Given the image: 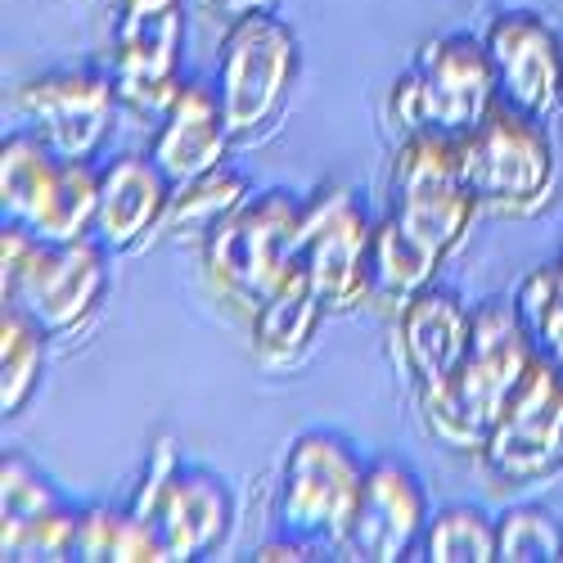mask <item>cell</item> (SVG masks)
<instances>
[{
  "label": "cell",
  "mask_w": 563,
  "mask_h": 563,
  "mask_svg": "<svg viewBox=\"0 0 563 563\" xmlns=\"http://www.w3.org/2000/svg\"><path fill=\"white\" fill-rule=\"evenodd\" d=\"M532 356H537V343L519 316V302H505V298L483 302L474 311V334H468V347L451 369V379L424 397H415L429 438L455 455H478L496 429L505 401L528 374Z\"/></svg>",
  "instance_id": "cell-1"
},
{
  "label": "cell",
  "mask_w": 563,
  "mask_h": 563,
  "mask_svg": "<svg viewBox=\"0 0 563 563\" xmlns=\"http://www.w3.org/2000/svg\"><path fill=\"white\" fill-rule=\"evenodd\" d=\"M104 289L109 262L96 234L73 244H45L27 225H0V302L27 311L51 339L81 330Z\"/></svg>",
  "instance_id": "cell-2"
},
{
  "label": "cell",
  "mask_w": 563,
  "mask_h": 563,
  "mask_svg": "<svg viewBox=\"0 0 563 563\" xmlns=\"http://www.w3.org/2000/svg\"><path fill=\"white\" fill-rule=\"evenodd\" d=\"M302 203L307 199H298L294 190L249 195L199 244L208 289L217 294V302L230 316H240L244 324L253 320V311L271 298V289L294 266V240H298V225H302Z\"/></svg>",
  "instance_id": "cell-3"
},
{
  "label": "cell",
  "mask_w": 563,
  "mask_h": 563,
  "mask_svg": "<svg viewBox=\"0 0 563 563\" xmlns=\"http://www.w3.org/2000/svg\"><path fill=\"white\" fill-rule=\"evenodd\" d=\"M500 104L496 68L478 36H429L415 64L393 81L388 118L397 135H446L464 140Z\"/></svg>",
  "instance_id": "cell-4"
},
{
  "label": "cell",
  "mask_w": 563,
  "mask_h": 563,
  "mask_svg": "<svg viewBox=\"0 0 563 563\" xmlns=\"http://www.w3.org/2000/svg\"><path fill=\"white\" fill-rule=\"evenodd\" d=\"M460 145V172L474 190L483 212L496 217H532L545 208L554 190V145L541 118L496 104L478 131H468Z\"/></svg>",
  "instance_id": "cell-5"
},
{
  "label": "cell",
  "mask_w": 563,
  "mask_h": 563,
  "mask_svg": "<svg viewBox=\"0 0 563 563\" xmlns=\"http://www.w3.org/2000/svg\"><path fill=\"white\" fill-rule=\"evenodd\" d=\"M131 509L154 528L167 563H195L217 554L234 528L230 487L208 468L185 464L167 438H158V446L150 451Z\"/></svg>",
  "instance_id": "cell-6"
},
{
  "label": "cell",
  "mask_w": 563,
  "mask_h": 563,
  "mask_svg": "<svg viewBox=\"0 0 563 563\" xmlns=\"http://www.w3.org/2000/svg\"><path fill=\"white\" fill-rule=\"evenodd\" d=\"M478 199L464 185L460 172V145L446 135L415 131L401 135V145L393 154L388 172V212L406 234H415L419 244H429L433 253L451 257L468 225L478 217Z\"/></svg>",
  "instance_id": "cell-7"
},
{
  "label": "cell",
  "mask_w": 563,
  "mask_h": 563,
  "mask_svg": "<svg viewBox=\"0 0 563 563\" xmlns=\"http://www.w3.org/2000/svg\"><path fill=\"white\" fill-rule=\"evenodd\" d=\"M365 464L352 455V446L339 433H298L285 468H279V500L275 519L285 537H298L307 545L343 550L352 514L361 500Z\"/></svg>",
  "instance_id": "cell-8"
},
{
  "label": "cell",
  "mask_w": 563,
  "mask_h": 563,
  "mask_svg": "<svg viewBox=\"0 0 563 563\" xmlns=\"http://www.w3.org/2000/svg\"><path fill=\"white\" fill-rule=\"evenodd\" d=\"M302 68V45L294 27L275 14H249L221 36V64H217V96L225 122L240 135L266 131Z\"/></svg>",
  "instance_id": "cell-9"
},
{
  "label": "cell",
  "mask_w": 563,
  "mask_h": 563,
  "mask_svg": "<svg viewBox=\"0 0 563 563\" xmlns=\"http://www.w3.org/2000/svg\"><path fill=\"white\" fill-rule=\"evenodd\" d=\"M369 253L374 225L352 195V185L330 180L302 203L294 262L311 275L324 311H356L369 302Z\"/></svg>",
  "instance_id": "cell-10"
},
{
  "label": "cell",
  "mask_w": 563,
  "mask_h": 563,
  "mask_svg": "<svg viewBox=\"0 0 563 563\" xmlns=\"http://www.w3.org/2000/svg\"><path fill=\"white\" fill-rule=\"evenodd\" d=\"M478 460L496 487H532L554 474L563 464V365L532 356Z\"/></svg>",
  "instance_id": "cell-11"
},
{
  "label": "cell",
  "mask_w": 563,
  "mask_h": 563,
  "mask_svg": "<svg viewBox=\"0 0 563 563\" xmlns=\"http://www.w3.org/2000/svg\"><path fill=\"white\" fill-rule=\"evenodd\" d=\"M10 109L27 122L32 135H41L59 158L90 163L122 113L113 77L100 73H45L14 90Z\"/></svg>",
  "instance_id": "cell-12"
},
{
  "label": "cell",
  "mask_w": 563,
  "mask_h": 563,
  "mask_svg": "<svg viewBox=\"0 0 563 563\" xmlns=\"http://www.w3.org/2000/svg\"><path fill=\"white\" fill-rule=\"evenodd\" d=\"M180 36L185 5L163 10H122L113 32V86L122 113L140 122H158L180 90Z\"/></svg>",
  "instance_id": "cell-13"
},
{
  "label": "cell",
  "mask_w": 563,
  "mask_h": 563,
  "mask_svg": "<svg viewBox=\"0 0 563 563\" xmlns=\"http://www.w3.org/2000/svg\"><path fill=\"white\" fill-rule=\"evenodd\" d=\"M429 519V496L410 468L401 460H374L365 464L343 554L356 563H397L415 550V541H424Z\"/></svg>",
  "instance_id": "cell-14"
},
{
  "label": "cell",
  "mask_w": 563,
  "mask_h": 563,
  "mask_svg": "<svg viewBox=\"0 0 563 563\" xmlns=\"http://www.w3.org/2000/svg\"><path fill=\"white\" fill-rule=\"evenodd\" d=\"M487 59L496 68L500 100L523 109L532 118H550L559 109V86H563V41L554 27L532 10H509L492 19L487 36Z\"/></svg>",
  "instance_id": "cell-15"
},
{
  "label": "cell",
  "mask_w": 563,
  "mask_h": 563,
  "mask_svg": "<svg viewBox=\"0 0 563 563\" xmlns=\"http://www.w3.org/2000/svg\"><path fill=\"white\" fill-rule=\"evenodd\" d=\"M230 140H234V131L225 122L217 86H208V81H180L176 100L167 104V113L154 126L150 158L172 180V190H180V185H190V180L225 167Z\"/></svg>",
  "instance_id": "cell-16"
},
{
  "label": "cell",
  "mask_w": 563,
  "mask_h": 563,
  "mask_svg": "<svg viewBox=\"0 0 563 563\" xmlns=\"http://www.w3.org/2000/svg\"><path fill=\"white\" fill-rule=\"evenodd\" d=\"M468 334H474V311H468L451 289L429 285L415 294L397 316H393V339H397V361L410 374L415 397H424L451 379L460 365Z\"/></svg>",
  "instance_id": "cell-17"
},
{
  "label": "cell",
  "mask_w": 563,
  "mask_h": 563,
  "mask_svg": "<svg viewBox=\"0 0 563 563\" xmlns=\"http://www.w3.org/2000/svg\"><path fill=\"white\" fill-rule=\"evenodd\" d=\"M172 203V180L150 154H122L100 172V221L96 240L113 253L135 249L154 234Z\"/></svg>",
  "instance_id": "cell-18"
},
{
  "label": "cell",
  "mask_w": 563,
  "mask_h": 563,
  "mask_svg": "<svg viewBox=\"0 0 563 563\" xmlns=\"http://www.w3.org/2000/svg\"><path fill=\"white\" fill-rule=\"evenodd\" d=\"M330 316L311 285V275L294 262L289 275L279 279V285L271 289V298L253 311L249 320V347L253 356L266 365V369H285L294 361L307 356L316 330H320V320Z\"/></svg>",
  "instance_id": "cell-19"
},
{
  "label": "cell",
  "mask_w": 563,
  "mask_h": 563,
  "mask_svg": "<svg viewBox=\"0 0 563 563\" xmlns=\"http://www.w3.org/2000/svg\"><path fill=\"white\" fill-rule=\"evenodd\" d=\"M442 253H433L429 244H419L415 234H406L393 217L374 221V253H369V307L397 316L415 294H424L438 271H442Z\"/></svg>",
  "instance_id": "cell-20"
},
{
  "label": "cell",
  "mask_w": 563,
  "mask_h": 563,
  "mask_svg": "<svg viewBox=\"0 0 563 563\" xmlns=\"http://www.w3.org/2000/svg\"><path fill=\"white\" fill-rule=\"evenodd\" d=\"M96 221H100V167L64 158L51 195L32 212L27 230L45 244H73V240H90Z\"/></svg>",
  "instance_id": "cell-21"
},
{
  "label": "cell",
  "mask_w": 563,
  "mask_h": 563,
  "mask_svg": "<svg viewBox=\"0 0 563 563\" xmlns=\"http://www.w3.org/2000/svg\"><path fill=\"white\" fill-rule=\"evenodd\" d=\"M64 158L32 131H10L0 140V221L27 225L41 199L51 195Z\"/></svg>",
  "instance_id": "cell-22"
},
{
  "label": "cell",
  "mask_w": 563,
  "mask_h": 563,
  "mask_svg": "<svg viewBox=\"0 0 563 563\" xmlns=\"http://www.w3.org/2000/svg\"><path fill=\"white\" fill-rule=\"evenodd\" d=\"M77 563H167L154 528L126 505H90L77 514Z\"/></svg>",
  "instance_id": "cell-23"
},
{
  "label": "cell",
  "mask_w": 563,
  "mask_h": 563,
  "mask_svg": "<svg viewBox=\"0 0 563 563\" xmlns=\"http://www.w3.org/2000/svg\"><path fill=\"white\" fill-rule=\"evenodd\" d=\"M253 190H249V180L240 176V172H230V167H217V172H208V176H199V180H190V185H180V190H172V203H167V217H163V234L167 240H195V244H203L208 234L240 208L244 199H249Z\"/></svg>",
  "instance_id": "cell-24"
},
{
  "label": "cell",
  "mask_w": 563,
  "mask_h": 563,
  "mask_svg": "<svg viewBox=\"0 0 563 563\" xmlns=\"http://www.w3.org/2000/svg\"><path fill=\"white\" fill-rule=\"evenodd\" d=\"M45 339L51 334L27 311L0 302V410H5V419L23 415L41 384Z\"/></svg>",
  "instance_id": "cell-25"
},
{
  "label": "cell",
  "mask_w": 563,
  "mask_h": 563,
  "mask_svg": "<svg viewBox=\"0 0 563 563\" xmlns=\"http://www.w3.org/2000/svg\"><path fill=\"white\" fill-rule=\"evenodd\" d=\"M429 563H496V519L478 505H446L424 528Z\"/></svg>",
  "instance_id": "cell-26"
},
{
  "label": "cell",
  "mask_w": 563,
  "mask_h": 563,
  "mask_svg": "<svg viewBox=\"0 0 563 563\" xmlns=\"http://www.w3.org/2000/svg\"><path fill=\"white\" fill-rule=\"evenodd\" d=\"M514 302H519V316L528 324L537 352L550 356L554 365H563V257L550 266H537L523 279V289Z\"/></svg>",
  "instance_id": "cell-27"
},
{
  "label": "cell",
  "mask_w": 563,
  "mask_h": 563,
  "mask_svg": "<svg viewBox=\"0 0 563 563\" xmlns=\"http://www.w3.org/2000/svg\"><path fill=\"white\" fill-rule=\"evenodd\" d=\"M563 559V528L550 509L514 505L496 519V563H554Z\"/></svg>",
  "instance_id": "cell-28"
},
{
  "label": "cell",
  "mask_w": 563,
  "mask_h": 563,
  "mask_svg": "<svg viewBox=\"0 0 563 563\" xmlns=\"http://www.w3.org/2000/svg\"><path fill=\"white\" fill-rule=\"evenodd\" d=\"M59 505L64 500L55 496V487L45 483L23 455L0 460V537L45 519V514L59 509Z\"/></svg>",
  "instance_id": "cell-29"
},
{
  "label": "cell",
  "mask_w": 563,
  "mask_h": 563,
  "mask_svg": "<svg viewBox=\"0 0 563 563\" xmlns=\"http://www.w3.org/2000/svg\"><path fill=\"white\" fill-rule=\"evenodd\" d=\"M77 514L81 509H51L45 519L19 528V532H5L0 537V559L5 563H64L73 559V541H77Z\"/></svg>",
  "instance_id": "cell-30"
},
{
  "label": "cell",
  "mask_w": 563,
  "mask_h": 563,
  "mask_svg": "<svg viewBox=\"0 0 563 563\" xmlns=\"http://www.w3.org/2000/svg\"><path fill=\"white\" fill-rule=\"evenodd\" d=\"M190 10L203 23H217L225 32V27H234V23L249 19V14H271L275 0H190Z\"/></svg>",
  "instance_id": "cell-31"
},
{
  "label": "cell",
  "mask_w": 563,
  "mask_h": 563,
  "mask_svg": "<svg viewBox=\"0 0 563 563\" xmlns=\"http://www.w3.org/2000/svg\"><path fill=\"white\" fill-rule=\"evenodd\" d=\"M257 559L262 563H302V559H311V545L307 541H298V537H285V541H266V545H257Z\"/></svg>",
  "instance_id": "cell-32"
},
{
  "label": "cell",
  "mask_w": 563,
  "mask_h": 563,
  "mask_svg": "<svg viewBox=\"0 0 563 563\" xmlns=\"http://www.w3.org/2000/svg\"><path fill=\"white\" fill-rule=\"evenodd\" d=\"M163 5H185V0H118V10H163Z\"/></svg>",
  "instance_id": "cell-33"
},
{
  "label": "cell",
  "mask_w": 563,
  "mask_h": 563,
  "mask_svg": "<svg viewBox=\"0 0 563 563\" xmlns=\"http://www.w3.org/2000/svg\"><path fill=\"white\" fill-rule=\"evenodd\" d=\"M559 113H563V86H559Z\"/></svg>",
  "instance_id": "cell-34"
}]
</instances>
